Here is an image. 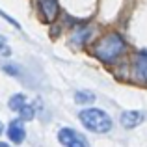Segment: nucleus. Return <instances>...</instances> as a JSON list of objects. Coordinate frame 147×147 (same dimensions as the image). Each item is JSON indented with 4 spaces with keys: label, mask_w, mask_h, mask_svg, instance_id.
Masks as SVG:
<instances>
[{
    "label": "nucleus",
    "mask_w": 147,
    "mask_h": 147,
    "mask_svg": "<svg viewBox=\"0 0 147 147\" xmlns=\"http://www.w3.org/2000/svg\"><path fill=\"white\" fill-rule=\"evenodd\" d=\"M123 50H125V41H123V37L119 36V34H108L106 37H102V39L95 45L93 52L99 60L110 63V61L117 60V58L121 56Z\"/></svg>",
    "instance_id": "obj_1"
},
{
    "label": "nucleus",
    "mask_w": 147,
    "mask_h": 147,
    "mask_svg": "<svg viewBox=\"0 0 147 147\" xmlns=\"http://www.w3.org/2000/svg\"><path fill=\"white\" fill-rule=\"evenodd\" d=\"M78 119L88 130L97 134H104L112 130V119L106 112L99 110V108H86L78 114Z\"/></svg>",
    "instance_id": "obj_2"
},
{
    "label": "nucleus",
    "mask_w": 147,
    "mask_h": 147,
    "mask_svg": "<svg viewBox=\"0 0 147 147\" xmlns=\"http://www.w3.org/2000/svg\"><path fill=\"white\" fill-rule=\"evenodd\" d=\"M58 140H60V144L63 147H90L88 140L82 134L69 129V127H63V129L58 130Z\"/></svg>",
    "instance_id": "obj_3"
},
{
    "label": "nucleus",
    "mask_w": 147,
    "mask_h": 147,
    "mask_svg": "<svg viewBox=\"0 0 147 147\" xmlns=\"http://www.w3.org/2000/svg\"><path fill=\"white\" fill-rule=\"evenodd\" d=\"M119 121H121V127H125V129H136V127L144 121V114H142V112H136V110H127V112L121 114Z\"/></svg>",
    "instance_id": "obj_4"
},
{
    "label": "nucleus",
    "mask_w": 147,
    "mask_h": 147,
    "mask_svg": "<svg viewBox=\"0 0 147 147\" xmlns=\"http://www.w3.org/2000/svg\"><path fill=\"white\" fill-rule=\"evenodd\" d=\"M7 136H9V140L13 142V144H22V142H24V136H26L22 121L13 119V121L9 123V127H7Z\"/></svg>",
    "instance_id": "obj_5"
},
{
    "label": "nucleus",
    "mask_w": 147,
    "mask_h": 147,
    "mask_svg": "<svg viewBox=\"0 0 147 147\" xmlns=\"http://www.w3.org/2000/svg\"><path fill=\"white\" fill-rule=\"evenodd\" d=\"M39 2V9L43 13V17L47 19V22H52L58 17L60 9H58V0H37Z\"/></svg>",
    "instance_id": "obj_6"
},
{
    "label": "nucleus",
    "mask_w": 147,
    "mask_h": 147,
    "mask_svg": "<svg viewBox=\"0 0 147 147\" xmlns=\"http://www.w3.org/2000/svg\"><path fill=\"white\" fill-rule=\"evenodd\" d=\"M26 97H24V93H15V95H11L9 97V102H7V106L11 108L13 112H21L22 110V106H26Z\"/></svg>",
    "instance_id": "obj_7"
},
{
    "label": "nucleus",
    "mask_w": 147,
    "mask_h": 147,
    "mask_svg": "<svg viewBox=\"0 0 147 147\" xmlns=\"http://www.w3.org/2000/svg\"><path fill=\"white\" fill-rule=\"evenodd\" d=\"M93 99H95V95L90 93V91H76V93H75V100H76V102H80V104L93 102Z\"/></svg>",
    "instance_id": "obj_8"
},
{
    "label": "nucleus",
    "mask_w": 147,
    "mask_h": 147,
    "mask_svg": "<svg viewBox=\"0 0 147 147\" xmlns=\"http://www.w3.org/2000/svg\"><path fill=\"white\" fill-rule=\"evenodd\" d=\"M138 69H140L142 71V75L145 76L147 78V54H140V56H138Z\"/></svg>",
    "instance_id": "obj_9"
},
{
    "label": "nucleus",
    "mask_w": 147,
    "mask_h": 147,
    "mask_svg": "<svg viewBox=\"0 0 147 147\" xmlns=\"http://www.w3.org/2000/svg\"><path fill=\"white\" fill-rule=\"evenodd\" d=\"M19 114H21V119H26V121H28V119H32V117H34L36 110H34L30 104H26V106H22V110L19 112Z\"/></svg>",
    "instance_id": "obj_10"
},
{
    "label": "nucleus",
    "mask_w": 147,
    "mask_h": 147,
    "mask_svg": "<svg viewBox=\"0 0 147 147\" xmlns=\"http://www.w3.org/2000/svg\"><path fill=\"white\" fill-rule=\"evenodd\" d=\"M4 69H6V71L9 73V75H19V69L15 67V65H6Z\"/></svg>",
    "instance_id": "obj_11"
},
{
    "label": "nucleus",
    "mask_w": 147,
    "mask_h": 147,
    "mask_svg": "<svg viewBox=\"0 0 147 147\" xmlns=\"http://www.w3.org/2000/svg\"><path fill=\"white\" fill-rule=\"evenodd\" d=\"M0 50H6V37L0 34Z\"/></svg>",
    "instance_id": "obj_12"
},
{
    "label": "nucleus",
    "mask_w": 147,
    "mask_h": 147,
    "mask_svg": "<svg viewBox=\"0 0 147 147\" xmlns=\"http://www.w3.org/2000/svg\"><path fill=\"white\" fill-rule=\"evenodd\" d=\"M0 147H9L7 144H4V142H0Z\"/></svg>",
    "instance_id": "obj_13"
},
{
    "label": "nucleus",
    "mask_w": 147,
    "mask_h": 147,
    "mask_svg": "<svg viewBox=\"0 0 147 147\" xmlns=\"http://www.w3.org/2000/svg\"><path fill=\"white\" fill-rule=\"evenodd\" d=\"M2 130H4V125H2V121H0V134H2Z\"/></svg>",
    "instance_id": "obj_14"
}]
</instances>
